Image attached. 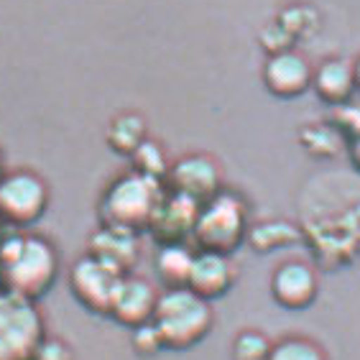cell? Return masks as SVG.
<instances>
[{
	"label": "cell",
	"mask_w": 360,
	"mask_h": 360,
	"mask_svg": "<svg viewBox=\"0 0 360 360\" xmlns=\"http://www.w3.org/2000/svg\"><path fill=\"white\" fill-rule=\"evenodd\" d=\"M59 256L39 236L0 238V289L39 302L56 281Z\"/></svg>",
	"instance_id": "6da1fadb"
},
{
	"label": "cell",
	"mask_w": 360,
	"mask_h": 360,
	"mask_svg": "<svg viewBox=\"0 0 360 360\" xmlns=\"http://www.w3.org/2000/svg\"><path fill=\"white\" fill-rule=\"evenodd\" d=\"M215 322L212 304L200 299L187 286L164 289L153 309L151 325L167 350H189L207 338Z\"/></svg>",
	"instance_id": "7a4b0ae2"
},
{
	"label": "cell",
	"mask_w": 360,
	"mask_h": 360,
	"mask_svg": "<svg viewBox=\"0 0 360 360\" xmlns=\"http://www.w3.org/2000/svg\"><path fill=\"white\" fill-rule=\"evenodd\" d=\"M164 187L161 181L148 179L143 174L131 172L115 179L110 184V189L105 192L103 202H100V217L103 225L120 230H139L148 228L153 212L164 200Z\"/></svg>",
	"instance_id": "3957f363"
},
{
	"label": "cell",
	"mask_w": 360,
	"mask_h": 360,
	"mask_svg": "<svg viewBox=\"0 0 360 360\" xmlns=\"http://www.w3.org/2000/svg\"><path fill=\"white\" fill-rule=\"evenodd\" d=\"M248 236V210L238 194L220 192L197 212L192 240L200 250L230 256Z\"/></svg>",
	"instance_id": "277c9868"
},
{
	"label": "cell",
	"mask_w": 360,
	"mask_h": 360,
	"mask_svg": "<svg viewBox=\"0 0 360 360\" xmlns=\"http://www.w3.org/2000/svg\"><path fill=\"white\" fill-rule=\"evenodd\" d=\"M46 338L36 302L0 289V360H34Z\"/></svg>",
	"instance_id": "5b68a950"
},
{
	"label": "cell",
	"mask_w": 360,
	"mask_h": 360,
	"mask_svg": "<svg viewBox=\"0 0 360 360\" xmlns=\"http://www.w3.org/2000/svg\"><path fill=\"white\" fill-rule=\"evenodd\" d=\"M49 207V189L31 172H13L0 179V220L11 228H28Z\"/></svg>",
	"instance_id": "8992f818"
},
{
	"label": "cell",
	"mask_w": 360,
	"mask_h": 360,
	"mask_svg": "<svg viewBox=\"0 0 360 360\" xmlns=\"http://www.w3.org/2000/svg\"><path fill=\"white\" fill-rule=\"evenodd\" d=\"M125 278V274H120L118 269L108 266L105 261L95 256L79 258L70 271V289L72 297L95 314H108L110 312L112 297L118 291L120 281Z\"/></svg>",
	"instance_id": "52a82bcc"
},
{
	"label": "cell",
	"mask_w": 360,
	"mask_h": 360,
	"mask_svg": "<svg viewBox=\"0 0 360 360\" xmlns=\"http://www.w3.org/2000/svg\"><path fill=\"white\" fill-rule=\"evenodd\" d=\"M167 179L174 194H181V197L197 202L200 207L222 192L220 167L205 153H192V156L179 159L174 167H169Z\"/></svg>",
	"instance_id": "ba28073f"
},
{
	"label": "cell",
	"mask_w": 360,
	"mask_h": 360,
	"mask_svg": "<svg viewBox=\"0 0 360 360\" xmlns=\"http://www.w3.org/2000/svg\"><path fill=\"white\" fill-rule=\"evenodd\" d=\"M319 294L317 271L304 261H284L271 274V297L284 309H307Z\"/></svg>",
	"instance_id": "9c48e42d"
},
{
	"label": "cell",
	"mask_w": 360,
	"mask_h": 360,
	"mask_svg": "<svg viewBox=\"0 0 360 360\" xmlns=\"http://www.w3.org/2000/svg\"><path fill=\"white\" fill-rule=\"evenodd\" d=\"M197 212L200 205L181 194H164L161 205L153 212L151 222H148V233L159 245H179L192 238L194 222H197Z\"/></svg>",
	"instance_id": "30bf717a"
},
{
	"label": "cell",
	"mask_w": 360,
	"mask_h": 360,
	"mask_svg": "<svg viewBox=\"0 0 360 360\" xmlns=\"http://www.w3.org/2000/svg\"><path fill=\"white\" fill-rule=\"evenodd\" d=\"M264 84L278 100H294L312 87V67L304 56L291 49L271 54L264 64Z\"/></svg>",
	"instance_id": "8fae6325"
},
{
	"label": "cell",
	"mask_w": 360,
	"mask_h": 360,
	"mask_svg": "<svg viewBox=\"0 0 360 360\" xmlns=\"http://www.w3.org/2000/svg\"><path fill=\"white\" fill-rule=\"evenodd\" d=\"M156 302H159V291L153 289V284H148L146 278L125 276L115 291V297H112L108 317H112L118 325L128 327V330H136V327L148 325L153 319Z\"/></svg>",
	"instance_id": "7c38bea8"
},
{
	"label": "cell",
	"mask_w": 360,
	"mask_h": 360,
	"mask_svg": "<svg viewBox=\"0 0 360 360\" xmlns=\"http://www.w3.org/2000/svg\"><path fill=\"white\" fill-rule=\"evenodd\" d=\"M233 281H236V269L230 264V256L207 253V250L194 253L187 289L194 291L200 299L212 302V299L225 297L230 286H233Z\"/></svg>",
	"instance_id": "4fadbf2b"
},
{
	"label": "cell",
	"mask_w": 360,
	"mask_h": 360,
	"mask_svg": "<svg viewBox=\"0 0 360 360\" xmlns=\"http://www.w3.org/2000/svg\"><path fill=\"white\" fill-rule=\"evenodd\" d=\"M90 256L100 258V261H105L108 266L118 269L120 274L128 276V271L133 269L136 258H139L136 233L103 225V228L90 238Z\"/></svg>",
	"instance_id": "5bb4252c"
},
{
	"label": "cell",
	"mask_w": 360,
	"mask_h": 360,
	"mask_svg": "<svg viewBox=\"0 0 360 360\" xmlns=\"http://www.w3.org/2000/svg\"><path fill=\"white\" fill-rule=\"evenodd\" d=\"M312 90L327 105H345L355 92L353 64L345 59H325L312 70Z\"/></svg>",
	"instance_id": "9a60e30c"
},
{
	"label": "cell",
	"mask_w": 360,
	"mask_h": 360,
	"mask_svg": "<svg viewBox=\"0 0 360 360\" xmlns=\"http://www.w3.org/2000/svg\"><path fill=\"white\" fill-rule=\"evenodd\" d=\"M192 261H194V253L187 248V243H179V245H159V253H156V274H159L161 284L167 286V289L187 286Z\"/></svg>",
	"instance_id": "2e32d148"
},
{
	"label": "cell",
	"mask_w": 360,
	"mask_h": 360,
	"mask_svg": "<svg viewBox=\"0 0 360 360\" xmlns=\"http://www.w3.org/2000/svg\"><path fill=\"white\" fill-rule=\"evenodd\" d=\"M146 141V123L136 112H125L112 120L108 128V143L115 153L123 156H133L136 148Z\"/></svg>",
	"instance_id": "e0dca14e"
},
{
	"label": "cell",
	"mask_w": 360,
	"mask_h": 360,
	"mask_svg": "<svg viewBox=\"0 0 360 360\" xmlns=\"http://www.w3.org/2000/svg\"><path fill=\"white\" fill-rule=\"evenodd\" d=\"M250 245L258 250V253H269V250L284 248V245H297L302 240V233H299L291 222L284 220H274V222H264L258 228L248 230Z\"/></svg>",
	"instance_id": "ac0fdd59"
},
{
	"label": "cell",
	"mask_w": 360,
	"mask_h": 360,
	"mask_svg": "<svg viewBox=\"0 0 360 360\" xmlns=\"http://www.w3.org/2000/svg\"><path fill=\"white\" fill-rule=\"evenodd\" d=\"M266 360H327V353L314 340L291 335V338L278 340V342H271Z\"/></svg>",
	"instance_id": "d6986e66"
},
{
	"label": "cell",
	"mask_w": 360,
	"mask_h": 360,
	"mask_svg": "<svg viewBox=\"0 0 360 360\" xmlns=\"http://www.w3.org/2000/svg\"><path fill=\"white\" fill-rule=\"evenodd\" d=\"M276 23L291 36V41L309 39L319 31V15L312 6H289L278 13Z\"/></svg>",
	"instance_id": "ffe728a7"
},
{
	"label": "cell",
	"mask_w": 360,
	"mask_h": 360,
	"mask_svg": "<svg viewBox=\"0 0 360 360\" xmlns=\"http://www.w3.org/2000/svg\"><path fill=\"white\" fill-rule=\"evenodd\" d=\"M299 141L317 159H333L340 151V133L333 125H307Z\"/></svg>",
	"instance_id": "44dd1931"
},
{
	"label": "cell",
	"mask_w": 360,
	"mask_h": 360,
	"mask_svg": "<svg viewBox=\"0 0 360 360\" xmlns=\"http://www.w3.org/2000/svg\"><path fill=\"white\" fill-rule=\"evenodd\" d=\"M131 159H133V167H136L133 172L143 174L148 179L161 181L169 172V161H167V156H164V148H161L156 141L146 139L143 143L136 148V153H133Z\"/></svg>",
	"instance_id": "7402d4cb"
},
{
	"label": "cell",
	"mask_w": 360,
	"mask_h": 360,
	"mask_svg": "<svg viewBox=\"0 0 360 360\" xmlns=\"http://www.w3.org/2000/svg\"><path fill=\"white\" fill-rule=\"evenodd\" d=\"M271 350V340L261 330H243L233 340L230 358L233 360H266Z\"/></svg>",
	"instance_id": "603a6c76"
},
{
	"label": "cell",
	"mask_w": 360,
	"mask_h": 360,
	"mask_svg": "<svg viewBox=\"0 0 360 360\" xmlns=\"http://www.w3.org/2000/svg\"><path fill=\"white\" fill-rule=\"evenodd\" d=\"M133 350H136L141 358H153V355H159L161 350H164L159 333H156V327H153L151 322L133 330Z\"/></svg>",
	"instance_id": "cb8c5ba5"
},
{
	"label": "cell",
	"mask_w": 360,
	"mask_h": 360,
	"mask_svg": "<svg viewBox=\"0 0 360 360\" xmlns=\"http://www.w3.org/2000/svg\"><path fill=\"white\" fill-rule=\"evenodd\" d=\"M291 44H294V41H291V36L286 34L284 28L278 26L276 21L261 31V46L269 51V56L271 54H281V51H289Z\"/></svg>",
	"instance_id": "d4e9b609"
},
{
	"label": "cell",
	"mask_w": 360,
	"mask_h": 360,
	"mask_svg": "<svg viewBox=\"0 0 360 360\" xmlns=\"http://www.w3.org/2000/svg\"><path fill=\"white\" fill-rule=\"evenodd\" d=\"M72 358L75 355H72L70 345L59 338H44L34 355V360H72Z\"/></svg>",
	"instance_id": "484cf974"
},
{
	"label": "cell",
	"mask_w": 360,
	"mask_h": 360,
	"mask_svg": "<svg viewBox=\"0 0 360 360\" xmlns=\"http://www.w3.org/2000/svg\"><path fill=\"white\" fill-rule=\"evenodd\" d=\"M353 82H355V90H360V56L353 62Z\"/></svg>",
	"instance_id": "4316f807"
},
{
	"label": "cell",
	"mask_w": 360,
	"mask_h": 360,
	"mask_svg": "<svg viewBox=\"0 0 360 360\" xmlns=\"http://www.w3.org/2000/svg\"><path fill=\"white\" fill-rule=\"evenodd\" d=\"M0 179H3V161H0Z\"/></svg>",
	"instance_id": "83f0119b"
}]
</instances>
